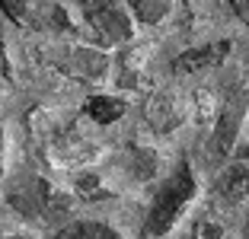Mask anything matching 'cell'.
Returning <instances> with one entry per match:
<instances>
[{
  "instance_id": "cell-1",
  "label": "cell",
  "mask_w": 249,
  "mask_h": 239,
  "mask_svg": "<svg viewBox=\"0 0 249 239\" xmlns=\"http://www.w3.org/2000/svg\"><path fill=\"white\" fill-rule=\"evenodd\" d=\"M195 195V175H192L189 163H179L176 172L166 179L160 191H157L154 204H150V217H147V236H163L169 226L176 223L189 198Z\"/></svg>"
},
{
  "instance_id": "cell-2",
  "label": "cell",
  "mask_w": 249,
  "mask_h": 239,
  "mask_svg": "<svg viewBox=\"0 0 249 239\" xmlns=\"http://www.w3.org/2000/svg\"><path fill=\"white\" fill-rule=\"evenodd\" d=\"M80 7L93 32L106 45H118L124 38H131V19L118 0H80Z\"/></svg>"
},
{
  "instance_id": "cell-3",
  "label": "cell",
  "mask_w": 249,
  "mask_h": 239,
  "mask_svg": "<svg viewBox=\"0 0 249 239\" xmlns=\"http://www.w3.org/2000/svg\"><path fill=\"white\" fill-rule=\"evenodd\" d=\"M243 112H246V93H233L224 102V109H220V115H217V128H214L211 140H208V159H211V163H220V159L233 150Z\"/></svg>"
},
{
  "instance_id": "cell-4",
  "label": "cell",
  "mask_w": 249,
  "mask_h": 239,
  "mask_svg": "<svg viewBox=\"0 0 249 239\" xmlns=\"http://www.w3.org/2000/svg\"><path fill=\"white\" fill-rule=\"evenodd\" d=\"M0 10L19 26H36V29H67V16L52 0H0Z\"/></svg>"
},
{
  "instance_id": "cell-5",
  "label": "cell",
  "mask_w": 249,
  "mask_h": 239,
  "mask_svg": "<svg viewBox=\"0 0 249 239\" xmlns=\"http://www.w3.org/2000/svg\"><path fill=\"white\" fill-rule=\"evenodd\" d=\"M7 198H10V204L19 210L22 217H38V214L48 210L52 188H48L45 179H38V175H19V179L10 185Z\"/></svg>"
},
{
  "instance_id": "cell-6",
  "label": "cell",
  "mask_w": 249,
  "mask_h": 239,
  "mask_svg": "<svg viewBox=\"0 0 249 239\" xmlns=\"http://www.w3.org/2000/svg\"><path fill=\"white\" fill-rule=\"evenodd\" d=\"M217 191L227 201H240L249 195V147L236 150L233 159L224 166V172L217 175Z\"/></svg>"
},
{
  "instance_id": "cell-7",
  "label": "cell",
  "mask_w": 249,
  "mask_h": 239,
  "mask_svg": "<svg viewBox=\"0 0 249 239\" xmlns=\"http://www.w3.org/2000/svg\"><path fill=\"white\" fill-rule=\"evenodd\" d=\"M58 67L64 73H71V77H77V80H103L106 70H109V61H106V54H99V51L73 48V51H67L64 61H58Z\"/></svg>"
},
{
  "instance_id": "cell-8",
  "label": "cell",
  "mask_w": 249,
  "mask_h": 239,
  "mask_svg": "<svg viewBox=\"0 0 249 239\" xmlns=\"http://www.w3.org/2000/svg\"><path fill=\"white\" fill-rule=\"evenodd\" d=\"M227 42H217V45H208V48H195V51H185V54H179L176 64H173V70L176 73H198L205 70V67H214L220 64V61L227 58Z\"/></svg>"
},
{
  "instance_id": "cell-9",
  "label": "cell",
  "mask_w": 249,
  "mask_h": 239,
  "mask_svg": "<svg viewBox=\"0 0 249 239\" xmlns=\"http://www.w3.org/2000/svg\"><path fill=\"white\" fill-rule=\"evenodd\" d=\"M147 121L154 124L157 131H173L179 124V112H176V102L169 96H154L147 102Z\"/></svg>"
},
{
  "instance_id": "cell-10",
  "label": "cell",
  "mask_w": 249,
  "mask_h": 239,
  "mask_svg": "<svg viewBox=\"0 0 249 239\" xmlns=\"http://www.w3.org/2000/svg\"><path fill=\"white\" fill-rule=\"evenodd\" d=\"M122 112H124L122 99H112V96H93V99H87V115L96 124H112L115 118H122Z\"/></svg>"
},
{
  "instance_id": "cell-11",
  "label": "cell",
  "mask_w": 249,
  "mask_h": 239,
  "mask_svg": "<svg viewBox=\"0 0 249 239\" xmlns=\"http://www.w3.org/2000/svg\"><path fill=\"white\" fill-rule=\"evenodd\" d=\"M54 239H122L115 230H109L106 223H93V220H83V223H71L64 230H58Z\"/></svg>"
},
{
  "instance_id": "cell-12",
  "label": "cell",
  "mask_w": 249,
  "mask_h": 239,
  "mask_svg": "<svg viewBox=\"0 0 249 239\" xmlns=\"http://www.w3.org/2000/svg\"><path fill=\"white\" fill-rule=\"evenodd\" d=\"M124 3L131 7V13L138 16L144 26H157V22L166 16V10H169L173 0H124Z\"/></svg>"
},
{
  "instance_id": "cell-13",
  "label": "cell",
  "mask_w": 249,
  "mask_h": 239,
  "mask_svg": "<svg viewBox=\"0 0 249 239\" xmlns=\"http://www.w3.org/2000/svg\"><path fill=\"white\" fill-rule=\"evenodd\" d=\"M195 239H220V226L214 220H201L195 226Z\"/></svg>"
},
{
  "instance_id": "cell-14",
  "label": "cell",
  "mask_w": 249,
  "mask_h": 239,
  "mask_svg": "<svg viewBox=\"0 0 249 239\" xmlns=\"http://www.w3.org/2000/svg\"><path fill=\"white\" fill-rule=\"evenodd\" d=\"M77 185H80V191H83L87 198H103V195H106V191L99 188V185H96V175H83V179L77 182Z\"/></svg>"
},
{
  "instance_id": "cell-15",
  "label": "cell",
  "mask_w": 249,
  "mask_h": 239,
  "mask_svg": "<svg viewBox=\"0 0 249 239\" xmlns=\"http://www.w3.org/2000/svg\"><path fill=\"white\" fill-rule=\"evenodd\" d=\"M233 3V10H236V16H243V19L249 22V0H230Z\"/></svg>"
},
{
  "instance_id": "cell-16",
  "label": "cell",
  "mask_w": 249,
  "mask_h": 239,
  "mask_svg": "<svg viewBox=\"0 0 249 239\" xmlns=\"http://www.w3.org/2000/svg\"><path fill=\"white\" fill-rule=\"evenodd\" d=\"M0 172H3V156H0Z\"/></svg>"
},
{
  "instance_id": "cell-17",
  "label": "cell",
  "mask_w": 249,
  "mask_h": 239,
  "mask_svg": "<svg viewBox=\"0 0 249 239\" xmlns=\"http://www.w3.org/2000/svg\"><path fill=\"white\" fill-rule=\"evenodd\" d=\"M13 239H22V236H13Z\"/></svg>"
}]
</instances>
